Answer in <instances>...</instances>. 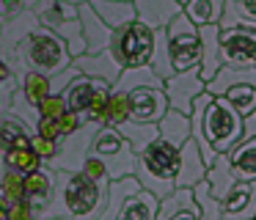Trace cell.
Wrapping results in <instances>:
<instances>
[{"label": "cell", "instance_id": "45", "mask_svg": "<svg viewBox=\"0 0 256 220\" xmlns=\"http://www.w3.org/2000/svg\"><path fill=\"white\" fill-rule=\"evenodd\" d=\"M12 77H14V74H12V69H8V64L0 58V86H3L6 80H12Z\"/></svg>", "mask_w": 256, "mask_h": 220}, {"label": "cell", "instance_id": "46", "mask_svg": "<svg viewBox=\"0 0 256 220\" xmlns=\"http://www.w3.org/2000/svg\"><path fill=\"white\" fill-rule=\"evenodd\" d=\"M0 220H8V204L0 198Z\"/></svg>", "mask_w": 256, "mask_h": 220}, {"label": "cell", "instance_id": "5", "mask_svg": "<svg viewBox=\"0 0 256 220\" xmlns=\"http://www.w3.org/2000/svg\"><path fill=\"white\" fill-rule=\"evenodd\" d=\"M204 91L210 96H220L237 110L240 116L256 113V69H234V66H220L212 80H206Z\"/></svg>", "mask_w": 256, "mask_h": 220}, {"label": "cell", "instance_id": "40", "mask_svg": "<svg viewBox=\"0 0 256 220\" xmlns=\"http://www.w3.org/2000/svg\"><path fill=\"white\" fill-rule=\"evenodd\" d=\"M36 0H0V25L8 20H14L17 14H22V11L34 8Z\"/></svg>", "mask_w": 256, "mask_h": 220}, {"label": "cell", "instance_id": "3", "mask_svg": "<svg viewBox=\"0 0 256 220\" xmlns=\"http://www.w3.org/2000/svg\"><path fill=\"white\" fill-rule=\"evenodd\" d=\"M176 168H179V148L162 143L160 138L152 140L146 148L135 154V179L146 192L162 201L176 190Z\"/></svg>", "mask_w": 256, "mask_h": 220}, {"label": "cell", "instance_id": "41", "mask_svg": "<svg viewBox=\"0 0 256 220\" xmlns=\"http://www.w3.org/2000/svg\"><path fill=\"white\" fill-rule=\"evenodd\" d=\"M64 110H66V104H64L61 96H44L39 104H36V113H39V118H58Z\"/></svg>", "mask_w": 256, "mask_h": 220}, {"label": "cell", "instance_id": "4", "mask_svg": "<svg viewBox=\"0 0 256 220\" xmlns=\"http://www.w3.org/2000/svg\"><path fill=\"white\" fill-rule=\"evenodd\" d=\"M157 206L160 201L146 192L135 176H124L108 184V201L96 220H154Z\"/></svg>", "mask_w": 256, "mask_h": 220}, {"label": "cell", "instance_id": "36", "mask_svg": "<svg viewBox=\"0 0 256 220\" xmlns=\"http://www.w3.org/2000/svg\"><path fill=\"white\" fill-rule=\"evenodd\" d=\"M130 118V104H127V94L113 91L108 94V104H105V126H118Z\"/></svg>", "mask_w": 256, "mask_h": 220}, {"label": "cell", "instance_id": "49", "mask_svg": "<svg viewBox=\"0 0 256 220\" xmlns=\"http://www.w3.org/2000/svg\"><path fill=\"white\" fill-rule=\"evenodd\" d=\"M0 174H3V160H0Z\"/></svg>", "mask_w": 256, "mask_h": 220}, {"label": "cell", "instance_id": "34", "mask_svg": "<svg viewBox=\"0 0 256 220\" xmlns=\"http://www.w3.org/2000/svg\"><path fill=\"white\" fill-rule=\"evenodd\" d=\"M8 116H14V118L20 121V124L28 126V132L36 130V124H39V113H36V108L25 99V94L20 91V88H14L12 91V102H8Z\"/></svg>", "mask_w": 256, "mask_h": 220}, {"label": "cell", "instance_id": "42", "mask_svg": "<svg viewBox=\"0 0 256 220\" xmlns=\"http://www.w3.org/2000/svg\"><path fill=\"white\" fill-rule=\"evenodd\" d=\"M28 146L34 148L36 154H39V160H42V162H50V160L56 157V152H58V143L47 140V138H39V135H30Z\"/></svg>", "mask_w": 256, "mask_h": 220}, {"label": "cell", "instance_id": "37", "mask_svg": "<svg viewBox=\"0 0 256 220\" xmlns=\"http://www.w3.org/2000/svg\"><path fill=\"white\" fill-rule=\"evenodd\" d=\"M0 198L6 204L22 201V176L3 168V174H0Z\"/></svg>", "mask_w": 256, "mask_h": 220}, {"label": "cell", "instance_id": "15", "mask_svg": "<svg viewBox=\"0 0 256 220\" xmlns=\"http://www.w3.org/2000/svg\"><path fill=\"white\" fill-rule=\"evenodd\" d=\"M78 16H80V33H83V44H86V55H96L102 50L110 47L113 30L94 14L88 3L78 6Z\"/></svg>", "mask_w": 256, "mask_h": 220}, {"label": "cell", "instance_id": "32", "mask_svg": "<svg viewBox=\"0 0 256 220\" xmlns=\"http://www.w3.org/2000/svg\"><path fill=\"white\" fill-rule=\"evenodd\" d=\"M113 130L118 132V135L124 138V140L132 146V152L138 154L140 148H146L152 140H157V124H135V121H124V124L113 126Z\"/></svg>", "mask_w": 256, "mask_h": 220}, {"label": "cell", "instance_id": "29", "mask_svg": "<svg viewBox=\"0 0 256 220\" xmlns=\"http://www.w3.org/2000/svg\"><path fill=\"white\" fill-rule=\"evenodd\" d=\"M146 86H152V88H162V80L149 69V66H127V69H122L118 80L113 82V91L130 94L132 88H146Z\"/></svg>", "mask_w": 256, "mask_h": 220}, {"label": "cell", "instance_id": "44", "mask_svg": "<svg viewBox=\"0 0 256 220\" xmlns=\"http://www.w3.org/2000/svg\"><path fill=\"white\" fill-rule=\"evenodd\" d=\"M242 135H256V113L245 116V121H242Z\"/></svg>", "mask_w": 256, "mask_h": 220}, {"label": "cell", "instance_id": "12", "mask_svg": "<svg viewBox=\"0 0 256 220\" xmlns=\"http://www.w3.org/2000/svg\"><path fill=\"white\" fill-rule=\"evenodd\" d=\"M206 82L201 80L198 66H190L184 72H174L168 80H162V94L168 99V110H176L182 116H190L193 99L204 94Z\"/></svg>", "mask_w": 256, "mask_h": 220}, {"label": "cell", "instance_id": "25", "mask_svg": "<svg viewBox=\"0 0 256 220\" xmlns=\"http://www.w3.org/2000/svg\"><path fill=\"white\" fill-rule=\"evenodd\" d=\"M206 187H210L212 198H218V201H223L226 198V192L232 190L234 184H237V179H234V170L232 165H228V157L226 154H218L215 162L206 168V176H204Z\"/></svg>", "mask_w": 256, "mask_h": 220}, {"label": "cell", "instance_id": "20", "mask_svg": "<svg viewBox=\"0 0 256 220\" xmlns=\"http://www.w3.org/2000/svg\"><path fill=\"white\" fill-rule=\"evenodd\" d=\"M52 184H56V174H52L47 165L25 174L22 176V201H28L36 212L44 209L47 201H50V196H52Z\"/></svg>", "mask_w": 256, "mask_h": 220}, {"label": "cell", "instance_id": "11", "mask_svg": "<svg viewBox=\"0 0 256 220\" xmlns=\"http://www.w3.org/2000/svg\"><path fill=\"white\" fill-rule=\"evenodd\" d=\"M220 58L223 66L256 69V30H250V28H220Z\"/></svg>", "mask_w": 256, "mask_h": 220}, {"label": "cell", "instance_id": "38", "mask_svg": "<svg viewBox=\"0 0 256 220\" xmlns=\"http://www.w3.org/2000/svg\"><path fill=\"white\" fill-rule=\"evenodd\" d=\"M80 174L86 176V179H91L94 184H110V179H108V170H105V165L100 162L96 157H86V162H83V168H80Z\"/></svg>", "mask_w": 256, "mask_h": 220}, {"label": "cell", "instance_id": "33", "mask_svg": "<svg viewBox=\"0 0 256 220\" xmlns=\"http://www.w3.org/2000/svg\"><path fill=\"white\" fill-rule=\"evenodd\" d=\"M14 80H17V88L25 94V99H28L34 108L44 96H50V77L36 74V72H25V74H17Z\"/></svg>", "mask_w": 256, "mask_h": 220}, {"label": "cell", "instance_id": "23", "mask_svg": "<svg viewBox=\"0 0 256 220\" xmlns=\"http://www.w3.org/2000/svg\"><path fill=\"white\" fill-rule=\"evenodd\" d=\"M226 157L237 182H256V135H242Z\"/></svg>", "mask_w": 256, "mask_h": 220}, {"label": "cell", "instance_id": "48", "mask_svg": "<svg viewBox=\"0 0 256 220\" xmlns=\"http://www.w3.org/2000/svg\"><path fill=\"white\" fill-rule=\"evenodd\" d=\"M110 3H132V0H110Z\"/></svg>", "mask_w": 256, "mask_h": 220}, {"label": "cell", "instance_id": "7", "mask_svg": "<svg viewBox=\"0 0 256 220\" xmlns=\"http://www.w3.org/2000/svg\"><path fill=\"white\" fill-rule=\"evenodd\" d=\"M91 157H96L108 170V179L116 182L135 174V152L113 126H100L88 148Z\"/></svg>", "mask_w": 256, "mask_h": 220}, {"label": "cell", "instance_id": "35", "mask_svg": "<svg viewBox=\"0 0 256 220\" xmlns=\"http://www.w3.org/2000/svg\"><path fill=\"white\" fill-rule=\"evenodd\" d=\"M190 192H193L196 204H198V218L201 220H220V201L212 198L206 182H198L196 187H190Z\"/></svg>", "mask_w": 256, "mask_h": 220}, {"label": "cell", "instance_id": "26", "mask_svg": "<svg viewBox=\"0 0 256 220\" xmlns=\"http://www.w3.org/2000/svg\"><path fill=\"white\" fill-rule=\"evenodd\" d=\"M88 6L94 8V14L105 22L110 30L135 22V6L132 3H110V0H88Z\"/></svg>", "mask_w": 256, "mask_h": 220}, {"label": "cell", "instance_id": "1", "mask_svg": "<svg viewBox=\"0 0 256 220\" xmlns=\"http://www.w3.org/2000/svg\"><path fill=\"white\" fill-rule=\"evenodd\" d=\"M108 201V184H94L83 174H66L58 170L52 196L44 209L36 212V220H96Z\"/></svg>", "mask_w": 256, "mask_h": 220}, {"label": "cell", "instance_id": "13", "mask_svg": "<svg viewBox=\"0 0 256 220\" xmlns=\"http://www.w3.org/2000/svg\"><path fill=\"white\" fill-rule=\"evenodd\" d=\"M130 104V121L135 124H157L162 116L168 113V99L162 94V88H132L127 94Z\"/></svg>", "mask_w": 256, "mask_h": 220}, {"label": "cell", "instance_id": "27", "mask_svg": "<svg viewBox=\"0 0 256 220\" xmlns=\"http://www.w3.org/2000/svg\"><path fill=\"white\" fill-rule=\"evenodd\" d=\"M220 28H250V30H256V0H226Z\"/></svg>", "mask_w": 256, "mask_h": 220}, {"label": "cell", "instance_id": "19", "mask_svg": "<svg viewBox=\"0 0 256 220\" xmlns=\"http://www.w3.org/2000/svg\"><path fill=\"white\" fill-rule=\"evenodd\" d=\"M206 176V165L201 160L198 148L193 140H184L179 148V168H176V190H190L198 182H204Z\"/></svg>", "mask_w": 256, "mask_h": 220}, {"label": "cell", "instance_id": "43", "mask_svg": "<svg viewBox=\"0 0 256 220\" xmlns=\"http://www.w3.org/2000/svg\"><path fill=\"white\" fill-rule=\"evenodd\" d=\"M8 220H36V209L28 201L8 204Z\"/></svg>", "mask_w": 256, "mask_h": 220}, {"label": "cell", "instance_id": "10", "mask_svg": "<svg viewBox=\"0 0 256 220\" xmlns=\"http://www.w3.org/2000/svg\"><path fill=\"white\" fill-rule=\"evenodd\" d=\"M96 130H100V126L86 124V121H83V124H80V130H74L72 135H64L61 140H58L56 157H52L50 162H44V165L52 170V174H58V170H66V174H80L86 157H88V148H91V140H94Z\"/></svg>", "mask_w": 256, "mask_h": 220}, {"label": "cell", "instance_id": "2", "mask_svg": "<svg viewBox=\"0 0 256 220\" xmlns=\"http://www.w3.org/2000/svg\"><path fill=\"white\" fill-rule=\"evenodd\" d=\"M72 66V55H69L66 44L58 36H52L44 28H34L25 38H20L8 52V69L12 74H25V72H36V74L52 77Z\"/></svg>", "mask_w": 256, "mask_h": 220}, {"label": "cell", "instance_id": "50", "mask_svg": "<svg viewBox=\"0 0 256 220\" xmlns=\"http://www.w3.org/2000/svg\"><path fill=\"white\" fill-rule=\"evenodd\" d=\"M52 220H66V218H52Z\"/></svg>", "mask_w": 256, "mask_h": 220}, {"label": "cell", "instance_id": "22", "mask_svg": "<svg viewBox=\"0 0 256 220\" xmlns=\"http://www.w3.org/2000/svg\"><path fill=\"white\" fill-rule=\"evenodd\" d=\"M154 220H201L198 218V204H196L190 190H174L166 196L157 206Z\"/></svg>", "mask_w": 256, "mask_h": 220}, {"label": "cell", "instance_id": "6", "mask_svg": "<svg viewBox=\"0 0 256 220\" xmlns=\"http://www.w3.org/2000/svg\"><path fill=\"white\" fill-rule=\"evenodd\" d=\"M30 14L36 16L44 30H50L52 36H58L66 44L69 55L78 58L86 52L83 44V33H80V16H78V6L61 3V0H36Z\"/></svg>", "mask_w": 256, "mask_h": 220}, {"label": "cell", "instance_id": "31", "mask_svg": "<svg viewBox=\"0 0 256 220\" xmlns=\"http://www.w3.org/2000/svg\"><path fill=\"white\" fill-rule=\"evenodd\" d=\"M0 160H3V168L14 170V174H20V176H25V174H30V170H36V168H42V165H44L39 160V154H36L30 146H25V148H8V152L0 154Z\"/></svg>", "mask_w": 256, "mask_h": 220}, {"label": "cell", "instance_id": "18", "mask_svg": "<svg viewBox=\"0 0 256 220\" xmlns=\"http://www.w3.org/2000/svg\"><path fill=\"white\" fill-rule=\"evenodd\" d=\"M198 44H201V58H198V74L201 80H212L215 72L223 66L220 58V28L218 25H201L198 28Z\"/></svg>", "mask_w": 256, "mask_h": 220}, {"label": "cell", "instance_id": "47", "mask_svg": "<svg viewBox=\"0 0 256 220\" xmlns=\"http://www.w3.org/2000/svg\"><path fill=\"white\" fill-rule=\"evenodd\" d=\"M61 3H69V6H83V3H88V0H61Z\"/></svg>", "mask_w": 256, "mask_h": 220}, {"label": "cell", "instance_id": "21", "mask_svg": "<svg viewBox=\"0 0 256 220\" xmlns=\"http://www.w3.org/2000/svg\"><path fill=\"white\" fill-rule=\"evenodd\" d=\"M108 82L102 80H94V77H86V74H78L72 82H69V88L61 94L64 104H66V110H72V113L83 116L86 110H88V104L94 102L96 91L100 88H105Z\"/></svg>", "mask_w": 256, "mask_h": 220}, {"label": "cell", "instance_id": "24", "mask_svg": "<svg viewBox=\"0 0 256 220\" xmlns=\"http://www.w3.org/2000/svg\"><path fill=\"white\" fill-rule=\"evenodd\" d=\"M157 138H160L162 143H168V146H174V148H182V143L190 140V118L182 113H176V110H168V113L157 121Z\"/></svg>", "mask_w": 256, "mask_h": 220}, {"label": "cell", "instance_id": "39", "mask_svg": "<svg viewBox=\"0 0 256 220\" xmlns=\"http://www.w3.org/2000/svg\"><path fill=\"white\" fill-rule=\"evenodd\" d=\"M78 74H80V72H78V66H66L64 72L52 74V77H50V96H61V94L69 88V82H72Z\"/></svg>", "mask_w": 256, "mask_h": 220}, {"label": "cell", "instance_id": "17", "mask_svg": "<svg viewBox=\"0 0 256 220\" xmlns=\"http://www.w3.org/2000/svg\"><path fill=\"white\" fill-rule=\"evenodd\" d=\"M72 66H78L80 74L102 80L110 88H113V82L118 80V74H122V66H118V60L113 58L110 47L102 50V52H96V55H86V52L78 55V58H72Z\"/></svg>", "mask_w": 256, "mask_h": 220}, {"label": "cell", "instance_id": "9", "mask_svg": "<svg viewBox=\"0 0 256 220\" xmlns=\"http://www.w3.org/2000/svg\"><path fill=\"white\" fill-rule=\"evenodd\" d=\"M110 52L122 69L146 66L152 55V30L146 25H140V22H130V25L118 28V30H113Z\"/></svg>", "mask_w": 256, "mask_h": 220}, {"label": "cell", "instance_id": "28", "mask_svg": "<svg viewBox=\"0 0 256 220\" xmlns=\"http://www.w3.org/2000/svg\"><path fill=\"white\" fill-rule=\"evenodd\" d=\"M223 3H226V0H188V3L182 6V14L188 16L196 28H201V25H220Z\"/></svg>", "mask_w": 256, "mask_h": 220}, {"label": "cell", "instance_id": "51", "mask_svg": "<svg viewBox=\"0 0 256 220\" xmlns=\"http://www.w3.org/2000/svg\"><path fill=\"white\" fill-rule=\"evenodd\" d=\"M179 3H182V6H184V3H188V0H179Z\"/></svg>", "mask_w": 256, "mask_h": 220}, {"label": "cell", "instance_id": "8", "mask_svg": "<svg viewBox=\"0 0 256 220\" xmlns=\"http://www.w3.org/2000/svg\"><path fill=\"white\" fill-rule=\"evenodd\" d=\"M166 38H168V55H171L174 72H184L190 66H198V58H201L198 28L184 14L174 16L166 25Z\"/></svg>", "mask_w": 256, "mask_h": 220}, {"label": "cell", "instance_id": "52", "mask_svg": "<svg viewBox=\"0 0 256 220\" xmlns=\"http://www.w3.org/2000/svg\"><path fill=\"white\" fill-rule=\"evenodd\" d=\"M254 220H256V214H254Z\"/></svg>", "mask_w": 256, "mask_h": 220}, {"label": "cell", "instance_id": "14", "mask_svg": "<svg viewBox=\"0 0 256 220\" xmlns=\"http://www.w3.org/2000/svg\"><path fill=\"white\" fill-rule=\"evenodd\" d=\"M256 182H237L220 201V220H254Z\"/></svg>", "mask_w": 256, "mask_h": 220}, {"label": "cell", "instance_id": "16", "mask_svg": "<svg viewBox=\"0 0 256 220\" xmlns=\"http://www.w3.org/2000/svg\"><path fill=\"white\" fill-rule=\"evenodd\" d=\"M132 6H135V22L146 25L149 30L166 28L174 16L182 14L179 0H132Z\"/></svg>", "mask_w": 256, "mask_h": 220}, {"label": "cell", "instance_id": "30", "mask_svg": "<svg viewBox=\"0 0 256 220\" xmlns=\"http://www.w3.org/2000/svg\"><path fill=\"white\" fill-rule=\"evenodd\" d=\"M34 132H28V126L20 124L14 116L3 113L0 116V154L8 148H25Z\"/></svg>", "mask_w": 256, "mask_h": 220}]
</instances>
